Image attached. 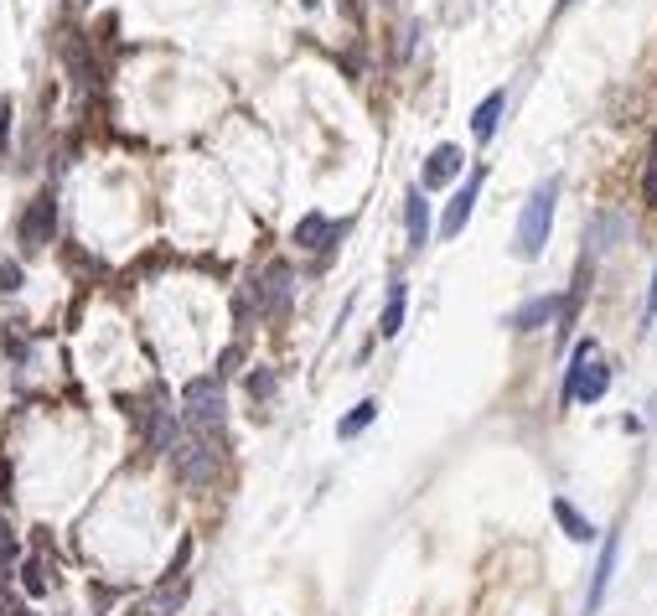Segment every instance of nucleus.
Segmentation results:
<instances>
[{"label": "nucleus", "mask_w": 657, "mask_h": 616, "mask_svg": "<svg viewBox=\"0 0 657 616\" xmlns=\"http://www.w3.org/2000/svg\"><path fill=\"white\" fill-rule=\"evenodd\" d=\"M182 430L202 435L207 446L228 451V394L223 378H192L182 389Z\"/></svg>", "instance_id": "f257e3e1"}, {"label": "nucleus", "mask_w": 657, "mask_h": 616, "mask_svg": "<svg viewBox=\"0 0 657 616\" xmlns=\"http://www.w3.org/2000/svg\"><path fill=\"white\" fill-rule=\"evenodd\" d=\"M559 177H544V182L534 186V197L523 203V213H518V233H513V259H528L534 265L538 254H544V244H549V228H554V207H559Z\"/></svg>", "instance_id": "f03ea898"}, {"label": "nucleus", "mask_w": 657, "mask_h": 616, "mask_svg": "<svg viewBox=\"0 0 657 616\" xmlns=\"http://www.w3.org/2000/svg\"><path fill=\"white\" fill-rule=\"evenodd\" d=\"M611 389V363L596 358V342L580 337L570 363H564V384H559V404H600Z\"/></svg>", "instance_id": "7ed1b4c3"}, {"label": "nucleus", "mask_w": 657, "mask_h": 616, "mask_svg": "<svg viewBox=\"0 0 657 616\" xmlns=\"http://www.w3.org/2000/svg\"><path fill=\"white\" fill-rule=\"evenodd\" d=\"M124 410H130V420H135V430H140V440L150 446V451H171L176 446V435H182V414L166 404L161 389L140 394V399H124Z\"/></svg>", "instance_id": "20e7f679"}, {"label": "nucleus", "mask_w": 657, "mask_h": 616, "mask_svg": "<svg viewBox=\"0 0 657 616\" xmlns=\"http://www.w3.org/2000/svg\"><path fill=\"white\" fill-rule=\"evenodd\" d=\"M248 295H254V316L259 322H285L290 316V301H295V275H290L285 259L265 265L254 280H248Z\"/></svg>", "instance_id": "39448f33"}, {"label": "nucleus", "mask_w": 657, "mask_h": 616, "mask_svg": "<svg viewBox=\"0 0 657 616\" xmlns=\"http://www.w3.org/2000/svg\"><path fill=\"white\" fill-rule=\"evenodd\" d=\"M166 456H171V467H176V476H182L186 487H207V482L218 476V467H223V456H228V451L207 446L202 435L182 430V435H176V446H171Z\"/></svg>", "instance_id": "423d86ee"}, {"label": "nucleus", "mask_w": 657, "mask_h": 616, "mask_svg": "<svg viewBox=\"0 0 657 616\" xmlns=\"http://www.w3.org/2000/svg\"><path fill=\"white\" fill-rule=\"evenodd\" d=\"M16 239L26 254H41V249L58 239V197L52 192H37L26 203V213H21V223H16Z\"/></svg>", "instance_id": "0eeeda50"}, {"label": "nucleus", "mask_w": 657, "mask_h": 616, "mask_svg": "<svg viewBox=\"0 0 657 616\" xmlns=\"http://www.w3.org/2000/svg\"><path fill=\"white\" fill-rule=\"evenodd\" d=\"M482 182H487V166H472V177L455 186V197L446 203V213H440V239H455V233L466 228V218H472L476 197H482Z\"/></svg>", "instance_id": "6e6552de"}, {"label": "nucleus", "mask_w": 657, "mask_h": 616, "mask_svg": "<svg viewBox=\"0 0 657 616\" xmlns=\"http://www.w3.org/2000/svg\"><path fill=\"white\" fill-rule=\"evenodd\" d=\"M342 239V223H331L327 213H306L301 223H295V249H306V254H331V244Z\"/></svg>", "instance_id": "1a4fd4ad"}, {"label": "nucleus", "mask_w": 657, "mask_h": 616, "mask_svg": "<svg viewBox=\"0 0 657 616\" xmlns=\"http://www.w3.org/2000/svg\"><path fill=\"white\" fill-rule=\"evenodd\" d=\"M461 177V145H435L430 156H425V171H419V186L425 192H435V186H446V182H455Z\"/></svg>", "instance_id": "9d476101"}, {"label": "nucleus", "mask_w": 657, "mask_h": 616, "mask_svg": "<svg viewBox=\"0 0 657 616\" xmlns=\"http://www.w3.org/2000/svg\"><path fill=\"white\" fill-rule=\"evenodd\" d=\"M616 549H621V539H616V529L606 534V549H600V559H596V575H590V596H585V611L596 616L600 611V601H606V591H611V575H616Z\"/></svg>", "instance_id": "9b49d317"}, {"label": "nucleus", "mask_w": 657, "mask_h": 616, "mask_svg": "<svg viewBox=\"0 0 657 616\" xmlns=\"http://www.w3.org/2000/svg\"><path fill=\"white\" fill-rule=\"evenodd\" d=\"M559 306H564V295H534L528 306H518L513 316H508V327L513 331H538V327H549L559 316Z\"/></svg>", "instance_id": "f8f14e48"}, {"label": "nucleus", "mask_w": 657, "mask_h": 616, "mask_svg": "<svg viewBox=\"0 0 657 616\" xmlns=\"http://www.w3.org/2000/svg\"><path fill=\"white\" fill-rule=\"evenodd\" d=\"M404 239H410V249H419L430 239V197H425V186H414L404 197Z\"/></svg>", "instance_id": "ddd939ff"}, {"label": "nucleus", "mask_w": 657, "mask_h": 616, "mask_svg": "<svg viewBox=\"0 0 657 616\" xmlns=\"http://www.w3.org/2000/svg\"><path fill=\"white\" fill-rule=\"evenodd\" d=\"M502 109H508V94H502V88H492V94H487V99L472 109V135H476L482 145L497 135V124H502Z\"/></svg>", "instance_id": "4468645a"}, {"label": "nucleus", "mask_w": 657, "mask_h": 616, "mask_svg": "<svg viewBox=\"0 0 657 616\" xmlns=\"http://www.w3.org/2000/svg\"><path fill=\"white\" fill-rule=\"evenodd\" d=\"M404 311H410V285H404V280H393V285H389V301H383V316H378V337H383V342H393V337H399V327H404Z\"/></svg>", "instance_id": "2eb2a0df"}, {"label": "nucleus", "mask_w": 657, "mask_h": 616, "mask_svg": "<svg viewBox=\"0 0 657 616\" xmlns=\"http://www.w3.org/2000/svg\"><path fill=\"white\" fill-rule=\"evenodd\" d=\"M621 218L616 213H611V218H596V223H590V233H585V259H590V265H596L600 254H611V249H616V239H621Z\"/></svg>", "instance_id": "dca6fc26"}, {"label": "nucleus", "mask_w": 657, "mask_h": 616, "mask_svg": "<svg viewBox=\"0 0 657 616\" xmlns=\"http://www.w3.org/2000/svg\"><path fill=\"white\" fill-rule=\"evenodd\" d=\"M554 518H559V529H564V534L575 539V544H590V539H596V523H590V518L580 513V508H575V503H570L564 493L554 497Z\"/></svg>", "instance_id": "f3484780"}, {"label": "nucleus", "mask_w": 657, "mask_h": 616, "mask_svg": "<svg viewBox=\"0 0 657 616\" xmlns=\"http://www.w3.org/2000/svg\"><path fill=\"white\" fill-rule=\"evenodd\" d=\"M378 420V399H357L342 420H337V440H352V435H363Z\"/></svg>", "instance_id": "a211bd4d"}, {"label": "nucleus", "mask_w": 657, "mask_h": 616, "mask_svg": "<svg viewBox=\"0 0 657 616\" xmlns=\"http://www.w3.org/2000/svg\"><path fill=\"white\" fill-rule=\"evenodd\" d=\"M244 389H248V399H254V404H269V399H274V389H280V378H274V368H254L244 378Z\"/></svg>", "instance_id": "6ab92c4d"}, {"label": "nucleus", "mask_w": 657, "mask_h": 616, "mask_svg": "<svg viewBox=\"0 0 657 616\" xmlns=\"http://www.w3.org/2000/svg\"><path fill=\"white\" fill-rule=\"evenodd\" d=\"M21 585H26V596H41V591L52 585V570H47L41 559H26V565H21Z\"/></svg>", "instance_id": "aec40b11"}, {"label": "nucleus", "mask_w": 657, "mask_h": 616, "mask_svg": "<svg viewBox=\"0 0 657 616\" xmlns=\"http://www.w3.org/2000/svg\"><path fill=\"white\" fill-rule=\"evenodd\" d=\"M16 290H21V265L5 259V265H0V295H16Z\"/></svg>", "instance_id": "412c9836"}, {"label": "nucleus", "mask_w": 657, "mask_h": 616, "mask_svg": "<svg viewBox=\"0 0 657 616\" xmlns=\"http://www.w3.org/2000/svg\"><path fill=\"white\" fill-rule=\"evenodd\" d=\"M11 559H16V534L0 523V580H5V570H11Z\"/></svg>", "instance_id": "4be33fe9"}, {"label": "nucleus", "mask_w": 657, "mask_h": 616, "mask_svg": "<svg viewBox=\"0 0 657 616\" xmlns=\"http://www.w3.org/2000/svg\"><path fill=\"white\" fill-rule=\"evenodd\" d=\"M657 322V265H652V285H647V306H642V327Z\"/></svg>", "instance_id": "5701e85b"}, {"label": "nucleus", "mask_w": 657, "mask_h": 616, "mask_svg": "<svg viewBox=\"0 0 657 616\" xmlns=\"http://www.w3.org/2000/svg\"><path fill=\"white\" fill-rule=\"evenodd\" d=\"M11 150V99H0V156Z\"/></svg>", "instance_id": "b1692460"}, {"label": "nucleus", "mask_w": 657, "mask_h": 616, "mask_svg": "<svg viewBox=\"0 0 657 616\" xmlns=\"http://www.w3.org/2000/svg\"><path fill=\"white\" fill-rule=\"evenodd\" d=\"M647 197H657V145H652V161H647V182H642Z\"/></svg>", "instance_id": "393cba45"}, {"label": "nucleus", "mask_w": 657, "mask_h": 616, "mask_svg": "<svg viewBox=\"0 0 657 616\" xmlns=\"http://www.w3.org/2000/svg\"><path fill=\"white\" fill-rule=\"evenodd\" d=\"M647 420H657V394H652V404H647Z\"/></svg>", "instance_id": "a878e982"}, {"label": "nucleus", "mask_w": 657, "mask_h": 616, "mask_svg": "<svg viewBox=\"0 0 657 616\" xmlns=\"http://www.w3.org/2000/svg\"><path fill=\"white\" fill-rule=\"evenodd\" d=\"M564 5H575V0H559V11H564Z\"/></svg>", "instance_id": "bb28decb"}]
</instances>
